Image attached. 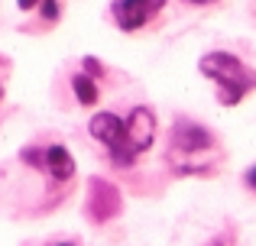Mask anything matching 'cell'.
<instances>
[{
    "label": "cell",
    "mask_w": 256,
    "mask_h": 246,
    "mask_svg": "<svg viewBox=\"0 0 256 246\" xmlns=\"http://www.w3.org/2000/svg\"><path fill=\"white\" fill-rule=\"evenodd\" d=\"M166 0H114L110 16L120 32H140L156 13H162Z\"/></svg>",
    "instance_id": "8992f818"
},
{
    "label": "cell",
    "mask_w": 256,
    "mask_h": 246,
    "mask_svg": "<svg viewBox=\"0 0 256 246\" xmlns=\"http://www.w3.org/2000/svg\"><path fill=\"white\" fill-rule=\"evenodd\" d=\"M82 68H84L91 78H100V75H104V65H100L94 55H84V58H82Z\"/></svg>",
    "instance_id": "30bf717a"
},
{
    "label": "cell",
    "mask_w": 256,
    "mask_h": 246,
    "mask_svg": "<svg viewBox=\"0 0 256 246\" xmlns=\"http://www.w3.org/2000/svg\"><path fill=\"white\" fill-rule=\"evenodd\" d=\"M253 16H256V0H253Z\"/></svg>",
    "instance_id": "9a60e30c"
},
{
    "label": "cell",
    "mask_w": 256,
    "mask_h": 246,
    "mask_svg": "<svg viewBox=\"0 0 256 246\" xmlns=\"http://www.w3.org/2000/svg\"><path fill=\"white\" fill-rule=\"evenodd\" d=\"M88 133H91V136L107 149L110 165H117V169H130V165H136L140 152L133 149L130 136H126V117L114 114V110H100V114L91 117Z\"/></svg>",
    "instance_id": "3957f363"
},
{
    "label": "cell",
    "mask_w": 256,
    "mask_h": 246,
    "mask_svg": "<svg viewBox=\"0 0 256 246\" xmlns=\"http://www.w3.org/2000/svg\"><path fill=\"white\" fill-rule=\"evenodd\" d=\"M6 71H10V58L0 55V101H4V94H6V88H4V75Z\"/></svg>",
    "instance_id": "8fae6325"
},
{
    "label": "cell",
    "mask_w": 256,
    "mask_h": 246,
    "mask_svg": "<svg viewBox=\"0 0 256 246\" xmlns=\"http://www.w3.org/2000/svg\"><path fill=\"white\" fill-rule=\"evenodd\" d=\"M56 246H75V243H68V240H62V243H56Z\"/></svg>",
    "instance_id": "5bb4252c"
},
{
    "label": "cell",
    "mask_w": 256,
    "mask_h": 246,
    "mask_svg": "<svg viewBox=\"0 0 256 246\" xmlns=\"http://www.w3.org/2000/svg\"><path fill=\"white\" fill-rule=\"evenodd\" d=\"M126 136H130L133 149H136L140 156L152 149V143H156V114H152L146 104H136V107L126 114Z\"/></svg>",
    "instance_id": "52a82bcc"
},
{
    "label": "cell",
    "mask_w": 256,
    "mask_h": 246,
    "mask_svg": "<svg viewBox=\"0 0 256 246\" xmlns=\"http://www.w3.org/2000/svg\"><path fill=\"white\" fill-rule=\"evenodd\" d=\"M72 91H75V101L82 107H94L100 101V88H98V78H91L84 68H78L72 75Z\"/></svg>",
    "instance_id": "ba28073f"
},
{
    "label": "cell",
    "mask_w": 256,
    "mask_h": 246,
    "mask_svg": "<svg viewBox=\"0 0 256 246\" xmlns=\"http://www.w3.org/2000/svg\"><path fill=\"white\" fill-rule=\"evenodd\" d=\"M16 6L23 13H39V23H46V26H56L58 16H62L58 0H16Z\"/></svg>",
    "instance_id": "9c48e42d"
},
{
    "label": "cell",
    "mask_w": 256,
    "mask_h": 246,
    "mask_svg": "<svg viewBox=\"0 0 256 246\" xmlns=\"http://www.w3.org/2000/svg\"><path fill=\"white\" fill-rule=\"evenodd\" d=\"M20 162L30 165V169L39 172V175L52 178V182H62V185L75 178V159H72L68 146H62V143L23 146V149H20Z\"/></svg>",
    "instance_id": "277c9868"
},
{
    "label": "cell",
    "mask_w": 256,
    "mask_h": 246,
    "mask_svg": "<svg viewBox=\"0 0 256 246\" xmlns=\"http://www.w3.org/2000/svg\"><path fill=\"white\" fill-rule=\"evenodd\" d=\"M185 3H192V6H208V3H218V0H185Z\"/></svg>",
    "instance_id": "4fadbf2b"
},
{
    "label": "cell",
    "mask_w": 256,
    "mask_h": 246,
    "mask_svg": "<svg viewBox=\"0 0 256 246\" xmlns=\"http://www.w3.org/2000/svg\"><path fill=\"white\" fill-rule=\"evenodd\" d=\"M198 71L204 78H211L218 88V104L220 107H237L244 104L246 94L256 91V68L237 58L234 52H208L198 58Z\"/></svg>",
    "instance_id": "7a4b0ae2"
},
{
    "label": "cell",
    "mask_w": 256,
    "mask_h": 246,
    "mask_svg": "<svg viewBox=\"0 0 256 246\" xmlns=\"http://www.w3.org/2000/svg\"><path fill=\"white\" fill-rule=\"evenodd\" d=\"M220 159H224L220 143L204 123L192 117H175L169 130V146H166V165L172 175H211L220 165Z\"/></svg>",
    "instance_id": "6da1fadb"
},
{
    "label": "cell",
    "mask_w": 256,
    "mask_h": 246,
    "mask_svg": "<svg viewBox=\"0 0 256 246\" xmlns=\"http://www.w3.org/2000/svg\"><path fill=\"white\" fill-rule=\"evenodd\" d=\"M244 185H246L250 191H256V165H250V169L244 172Z\"/></svg>",
    "instance_id": "7c38bea8"
},
{
    "label": "cell",
    "mask_w": 256,
    "mask_h": 246,
    "mask_svg": "<svg viewBox=\"0 0 256 246\" xmlns=\"http://www.w3.org/2000/svg\"><path fill=\"white\" fill-rule=\"evenodd\" d=\"M124 211V198H120L117 185H110L107 178L94 175L88 182V198H84V214L91 224H110L114 217H120Z\"/></svg>",
    "instance_id": "5b68a950"
}]
</instances>
